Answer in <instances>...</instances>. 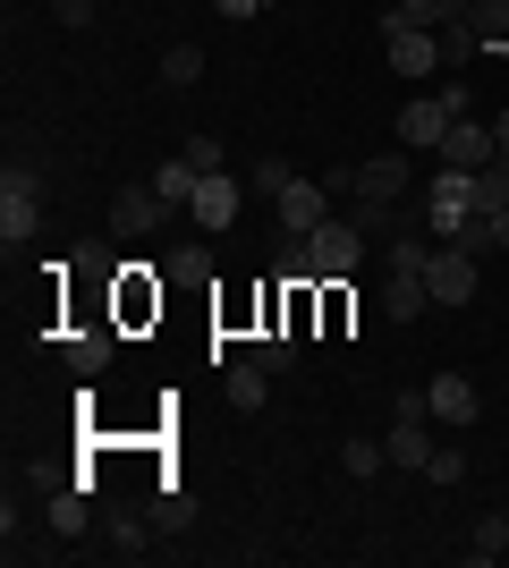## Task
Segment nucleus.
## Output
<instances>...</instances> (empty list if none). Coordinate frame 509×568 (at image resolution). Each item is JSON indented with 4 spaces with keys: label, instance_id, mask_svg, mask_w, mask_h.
I'll use <instances>...</instances> for the list:
<instances>
[{
    "label": "nucleus",
    "instance_id": "obj_1",
    "mask_svg": "<svg viewBox=\"0 0 509 568\" xmlns=\"http://www.w3.org/2000/svg\"><path fill=\"white\" fill-rule=\"evenodd\" d=\"M34 230H43V179H34V162H9V179H0V246L18 255Z\"/></svg>",
    "mask_w": 509,
    "mask_h": 568
},
{
    "label": "nucleus",
    "instance_id": "obj_2",
    "mask_svg": "<svg viewBox=\"0 0 509 568\" xmlns=\"http://www.w3.org/2000/svg\"><path fill=\"white\" fill-rule=\"evenodd\" d=\"M467 221H476V170H441L434 162V179H425V230L459 237Z\"/></svg>",
    "mask_w": 509,
    "mask_h": 568
},
{
    "label": "nucleus",
    "instance_id": "obj_3",
    "mask_svg": "<svg viewBox=\"0 0 509 568\" xmlns=\"http://www.w3.org/2000/svg\"><path fill=\"white\" fill-rule=\"evenodd\" d=\"M348 187H357V204H408V187H416L408 144H399V153H365V162H348Z\"/></svg>",
    "mask_w": 509,
    "mask_h": 568
},
{
    "label": "nucleus",
    "instance_id": "obj_4",
    "mask_svg": "<svg viewBox=\"0 0 509 568\" xmlns=\"http://www.w3.org/2000/svg\"><path fill=\"white\" fill-rule=\"evenodd\" d=\"M297 246H306V263H315V281H348V272L365 263V230L357 221H323V230L297 237Z\"/></svg>",
    "mask_w": 509,
    "mask_h": 568
},
{
    "label": "nucleus",
    "instance_id": "obj_5",
    "mask_svg": "<svg viewBox=\"0 0 509 568\" xmlns=\"http://www.w3.org/2000/svg\"><path fill=\"white\" fill-rule=\"evenodd\" d=\"M170 221H179V204H170L162 187H120V213H111V237L145 246V237H162Z\"/></svg>",
    "mask_w": 509,
    "mask_h": 568
},
{
    "label": "nucleus",
    "instance_id": "obj_6",
    "mask_svg": "<svg viewBox=\"0 0 509 568\" xmlns=\"http://www.w3.org/2000/svg\"><path fill=\"white\" fill-rule=\"evenodd\" d=\"M425 288H434V306H450V314H459L467 297H476V255H467V246H450V237H441L434 255H425Z\"/></svg>",
    "mask_w": 509,
    "mask_h": 568
},
{
    "label": "nucleus",
    "instance_id": "obj_7",
    "mask_svg": "<svg viewBox=\"0 0 509 568\" xmlns=\"http://www.w3.org/2000/svg\"><path fill=\"white\" fill-rule=\"evenodd\" d=\"M332 221V179H289L281 187V237H315Z\"/></svg>",
    "mask_w": 509,
    "mask_h": 568
},
{
    "label": "nucleus",
    "instance_id": "obj_8",
    "mask_svg": "<svg viewBox=\"0 0 509 568\" xmlns=\"http://www.w3.org/2000/svg\"><path fill=\"white\" fill-rule=\"evenodd\" d=\"M383 60H390L399 77H416V85H425V77H441V43L425 34V26H383Z\"/></svg>",
    "mask_w": 509,
    "mask_h": 568
},
{
    "label": "nucleus",
    "instance_id": "obj_9",
    "mask_svg": "<svg viewBox=\"0 0 509 568\" xmlns=\"http://www.w3.org/2000/svg\"><path fill=\"white\" fill-rule=\"evenodd\" d=\"M434 162L441 170H485V162H501V136H492L485 119H450V136H441Z\"/></svg>",
    "mask_w": 509,
    "mask_h": 568
},
{
    "label": "nucleus",
    "instance_id": "obj_10",
    "mask_svg": "<svg viewBox=\"0 0 509 568\" xmlns=\"http://www.w3.org/2000/svg\"><path fill=\"white\" fill-rule=\"evenodd\" d=\"M390 136L408 144V153H441V136H450V111H441V94H416L408 111L390 119Z\"/></svg>",
    "mask_w": 509,
    "mask_h": 568
},
{
    "label": "nucleus",
    "instance_id": "obj_11",
    "mask_svg": "<svg viewBox=\"0 0 509 568\" xmlns=\"http://www.w3.org/2000/svg\"><path fill=\"white\" fill-rule=\"evenodd\" d=\"M187 221H195L204 237H221L230 221H238V179H230V170H213V179H195V204H187Z\"/></svg>",
    "mask_w": 509,
    "mask_h": 568
},
{
    "label": "nucleus",
    "instance_id": "obj_12",
    "mask_svg": "<svg viewBox=\"0 0 509 568\" xmlns=\"http://www.w3.org/2000/svg\"><path fill=\"white\" fill-rule=\"evenodd\" d=\"M425 416H434V425H476L485 399H476V382H467V374H434V382H425Z\"/></svg>",
    "mask_w": 509,
    "mask_h": 568
},
{
    "label": "nucleus",
    "instance_id": "obj_13",
    "mask_svg": "<svg viewBox=\"0 0 509 568\" xmlns=\"http://www.w3.org/2000/svg\"><path fill=\"white\" fill-rule=\"evenodd\" d=\"M383 450L399 475H425V458H434V442H425V416L416 407H390V433H383Z\"/></svg>",
    "mask_w": 509,
    "mask_h": 568
},
{
    "label": "nucleus",
    "instance_id": "obj_14",
    "mask_svg": "<svg viewBox=\"0 0 509 568\" xmlns=\"http://www.w3.org/2000/svg\"><path fill=\"white\" fill-rule=\"evenodd\" d=\"M425 306H434V288H425V272H390V281H383V314H390V323H416Z\"/></svg>",
    "mask_w": 509,
    "mask_h": 568
},
{
    "label": "nucleus",
    "instance_id": "obj_15",
    "mask_svg": "<svg viewBox=\"0 0 509 568\" xmlns=\"http://www.w3.org/2000/svg\"><path fill=\"white\" fill-rule=\"evenodd\" d=\"M221 390H230V407H238V416H255V407L272 399V374H264V365H255V356H238V365L221 374Z\"/></svg>",
    "mask_w": 509,
    "mask_h": 568
},
{
    "label": "nucleus",
    "instance_id": "obj_16",
    "mask_svg": "<svg viewBox=\"0 0 509 568\" xmlns=\"http://www.w3.org/2000/svg\"><path fill=\"white\" fill-rule=\"evenodd\" d=\"M60 356H69L77 382H94L102 365H111V332H102V323H85V332H69V348H60Z\"/></svg>",
    "mask_w": 509,
    "mask_h": 568
},
{
    "label": "nucleus",
    "instance_id": "obj_17",
    "mask_svg": "<svg viewBox=\"0 0 509 568\" xmlns=\"http://www.w3.org/2000/svg\"><path fill=\"white\" fill-rule=\"evenodd\" d=\"M467 26H476V51H492V60L509 51V0H467Z\"/></svg>",
    "mask_w": 509,
    "mask_h": 568
},
{
    "label": "nucleus",
    "instance_id": "obj_18",
    "mask_svg": "<svg viewBox=\"0 0 509 568\" xmlns=\"http://www.w3.org/2000/svg\"><path fill=\"white\" fill-rule=\"evenodd\" d=\"M434 43H441V69H467V60H485V51H476V26H467V9L434 26Z\"/></svg>",
    "mask_w": 509,
    "mask_h": 568
},
{
    "label": "nucleus",
    "instance_id": "obj_19",
    "mask_svg": "<svg viewBox=\"0 0 509 568\" xmlns=\"http://www.w3.org/2000/svg\"><path fill=\"white\" fill-rule=\"evenodd\" d=\"M94 526V509H85V484H60L51 493V535H85Z\"/></svg>",
    "mask_w": 509,
    "mask_h": 568
},
{
    "label": "nucleus",
    "instance_id": "obj_20",
    "mask_svg": "<svg viewBox=\"0 0 509 568\" xmlns=\"http://www.w3.org/2000/svg\"><path fill=\"white\" fill-rule=\"evenodd\" d=\"M246 356H255L264 374H289V365H297V332H255V339H246Z\"/></svg>",
    "mask_w": 509,
    "mask_h": 568
},
{
    "label": "nucleus",
    "instance_id": "obj_21",
    "mask_svg": "<svg viewBox=\"0 0 509 568\" xmlns=\"http://www.w3.org/2000/svg\"><path fill=\"white\" fill-rule=\"evenodd\" d=\"M501 551H509V518L492 509V518H476V535H467V560H476V568H492Z\"/></svg>",
    "mask_w": 509,
    "mask_h": 568
},
{
    "label": "nucleus",
    "instance_id": "obj_22",
    "mask_svg": "<svg viewBox=\"0 0 509 568\" xmlns=\"http://www.w3.org/2000/svg\"><path fill=\"white\" fill-rule=\"evenodd\" d=\"M195 179H204V170H195L187 153H179V162H162V170H153V187H162L170 204H179V213H187V204H195Z\"/></svg>",
    "mask_w": 509,
    "mask_h": 568
},
{
    "label": "nucleus",
    "instance_id": "obj_23",
    "mask_svg": "<svg viewBox=\"0 0 509 568\" xmlns=\"http://www.w3.org/2000/svg\"><path fill=\"white\" fill-rule=\"evenodd\" d=\"M195 77H204V51H195V43H170L162 51V85H170V94H187Z\"/></svg>",
    "mask_w": 509,
    "mask_h": 568
},
{
    "label": "nucleus",
    "instance_id": "obj_24",
    "mask_svg": "<svg viewBox=\"0 0 509 568\" xmlns=\"http://www.w3.org/2000/svg\"><path fill=\"white\" fill-rule=\"evenodd\" d=\"M476 213H509V162L476 170Z\"/></svg>",
    "mask_w": 509,
    "mask_h": 568
},
{
    "label": "nucleus",
    "instance_id": "obj_25",
    "mask_svg": "<svg viewBox=\"0 0 509 568\" xmlns=\"http://www.w3.org/2000/svg\"><path fill=\"white\" fill-rule=\"evenodd\" d=\"M162 272H170V281H204V272H213V246H204V237H187V246H170Z\"/></svg>",
    "mask_w": 509,
    "mask_h": 568
},
{
    "label": "nucleus",
    "instance_id": "obj_26",
    "mask_svg": "<svg viewBox=\"0 0 509 568\" xmlns=\"http://www.w3.org/2000/svg\"><path fill=\"white\" fill-rule=\"evenodd\" d=\"M434 94H441V111H450V119H476V85H467V69H441Z\"/></svg>",
    "mask_w": 509,
    "mask_h": 568
},
{
    "label": "nucleus",
    "instance_id": "obj_27",
    "mask_svg": "<svg viewBox=\"0 0 509 568\" xmlns=\"http://www.w3.org/2000/svg\"><path fill=\"white\" fill-rule=\"evenodd\" d=\"M339 467H348V475H357V484H365V475H383V467H390V450H383V442H365V433H357V442L339 450Z\"/></svg>",
    "mask_w": 509,
    "mask_h": 568
},
{
    "label": "nucleus",
    "instance_id": "obj_28",
    "mask_svg": "<svg viewBox=\"0 0 509 568\" xmlns=\"http://www.w3.org/2000/svg\"><path fill=\"white\" fill-rule=\"evenodd\" d=\"M145 535H153L145 518H111V551H120V560H145Z\"/></svg>",
    "mask_w": 509,
    "mask_h": 568
},
{
    "label": "nucleus",
    "instance_id": "obj_29",
    "mask_svg": "<svg viewBox=\"0 0 509 568\" xmlns=\"http://www.w3.org/2000/svg\"><path fill=\"white\" fill-rule=\"evenodd\" d=\"M425 484H441V493L467 484V450H434V458H425Z\"/></svg>",
    "mask_w": 509,
    "mask_h": 568
},
{
    "label": "nucleus",
    "instance_id": "obj_30",
    "mask_svg": "<svg viewBox=\"0 0 509 568\" xmlns=\"http://www.w3.org/2000/svg\"><path fill=\"white\" fill-rule=\"evenodd\" d=\"M246 187H255V195H272V204H281V187H289V162H272V153H264V162L246 170Z\"/></svg>",
    "mask_w": 509,
    "mask_h": 568
},
{
    "label": "nucleus",
    "instance_id": "obj_31",
    "mask_svg": "<svg viewBox=\"0 0 509 568\" xmlns=\"http://www.w3.org/2000/svg\"><path fill=\"white\" fill-rule=\"evenodd\" d=\"M179 153H187V162L204 170V179H213V170H221V136H187V144H179Z\"/></svg>",
    "mask_w": 509,
    "mask_h": 568
},
{
    "label": "nucleus",
    "instance_id": "obj_32",
    "mask_svg": "<svg viewBox=\"0 0 509 568\" xmlns=\"http://www.w3.org/2000/svg\"><path fill=\"white\" fill-rule=\"evenodd\" d=\"M120 306H128V314H153V306H162V288H145V281H120Z\"/></svg>",
    "mask_w": 509,
    "mask_h": 568
},
{
    "label": "nucleus",
    "instance_id": "obj_33",
    "mask_svg": "<svg viewBox=\"0 0 509 568\" xmlns=\"http://www.w3.org/2000/svg\"><path fill=\"white\" fill-rule=\"evenodd\" d=\"M51 18H60V26L77 34V26H94V0H51Z\"/></svg>",
    "mask_w": 509,
    "mask_h": 568
},
{
    "label": "nucleus",
    "instance_id": "obj_34",
    "mask_svg": "<svg viewBox=\"0 0 509 568\" xmlns=\"http://www.w3.org/2000/svg\"><path fill=\"white\" fill-rule=\"evenodd\" d=\"M213 9H221V18H264L272 0H213Z\"/></svg>",
    "mask_w": 509,
    "mask_h": 568
},
{
    "label": "nucleus",
    "instance_id": "obj_35",
    "mask_svg": "<svg viewBox=\"0 0 509 568\" xmlns=\"http://www.w3.org/2000/svg\"><path fill=\"white\" fill-rule=\"evenodd\" d=\"M492 136H501V153H509V111H492Z\"/></svg>",
    "mask_w": 509,
    "mask_h": 568
}]
</instances>
